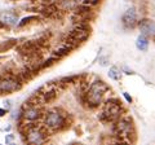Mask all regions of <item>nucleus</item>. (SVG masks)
Instances as JSON below:
<instances>
[{
	"label": "nucleus",
	"mask_w": 155,
	"mask_h": 145,
	"mask_svg": "<svg viewBox=\"0 0 155 145\" xmlns=\"http://www.w3.org/2000/svg\"><path fill=\"white\" fill-rule=\"evenodd\" d=\"M124 109L122 105V101L116 97H111L105 101L102 113L98 115V119L102 123H114L123 115Z\"/></svg>",
	"instance_id": "1"
},
{
	"label": "nucleus",
	"mask_w": 155,
	"mask_h": 145,
	"mask_svg": "<svg viewBox=\"0 0 155 145\" xmlns=\"http://www.w3.org/2000/svg\"><path fill=\"white\" fill-rule=\"evenodd\" d=\"M107 86H106L105 82L102 80H94L92 82V84L89 86L88 91L85 93V101H87V105L89 106L91 109H96L98 108L102 103V99H104V95L105 92L107 91Z\"/></svg>",
	"instance_id": "2"
},
{
	"label": "nucleus",
	"mask_w": 155,
	"mask_h": 145,
	"mask_svg": "<svg viewBox=\"0 0 155 145\" xmlns=\"http://www.w3.org/2000/svg\"><path fill=\"white\" fill-rule=\"evenodd\" d=\"M113 131L116 136L120 137V141H125L124 137H129L130 135H133V120L129 115H122L118 120L114 122Z\"/></svg>",
	"instance_id": "3"
},
{
	"label": "nucleus",
	"mask_w": 155,
	"mask_h": 145,
	"mask_svg": "<svg viewBox=\"0 0 155 145\" xmlns=\"http://www.w3.org/2000/svg\"><path fill=\"white\" fill-rule=\"evenodd\" d=\"M45 127L49 131H58L66 127V118L65 115L58 110H49L44 114V123Z\"/></svg>",
	"instance_id": "4"
},
{
	"label": "nucleus",
	"mask_w": 155,
	"mask_h": 145,
	"mask_svg": "<svg viewBox=\"0 0 155 145\" xmlns=\"http://www.w3.org/2000/svg\"><path fill=\"white\" fill-rule=\"evenodd\" d=\"M23 82L18 79V76L8 75L0 78V95L2 93H12L22 88Z\"/></svg>",
	"instance_id": "5"
},
{
	"label": "nucleus",
	"mask_w": 155,
	"mask_h": 145,
	"mask_svg": "<svg viewBox=\"0 0 155 145\" xmlns=\"http://www.w3.org/2000/svg\"><path fill=\"white\" fill-rule=\"evenodd\" d=\"M22 118L25 122H36L43 117V110L39 105H31V106H22Z\"/></svg>",
	"instance_id": "6"
},
{
	"label": "nucleus",
	"mask_w": 155,
	"mask_h": 145,
	"mask_svg": "<svg viewBox=\"0 0 155 145\" xmlns=\"http://www.w3.org/2000/svg\"><path fill=\"white\" fill-rule=\"evenodd\" d=\"M122 22L123 25L127 29H132L136 26V23H138L137 21V12L134 8H129L124 12L123 17H122Z\"/></svg>",
	"instance_id": "7"
},
{
	"label": "nucleus",
	"mask_w": 155,
	"mask_h": 145,
	"mask_svg": "<svg viewBox=\"0 0 155 145\" xmlns=\"http://www.w3.org/2000/svg\"><path fill=\"white\" fill-rule=\"evenodd\" d=\"M138 29L141 31L142 35L146 36H153L155 35V22L151 20H147V18H143V20L138 21Z\"/></svg>",
	"instance_id": "8"
},
{
	"label": "nucleus",
	"mask_w": 155,
	"mask_h": 145,
	"mask_svg": "<svg viewBox=\"0 0 155 145\" xmlns=\"http://www.w3.org/2000/svg\"><path fill=\"white\" fill-rule=\"evenodd\" d=\"M0 23L4 26H16L18 25V17L13 12H0Z\"/></svg>",
	"instance_id": "9"
},
{
	"label": "nucleus",
	"mask_w": 155,
	"mask_h": 145,
	"mask_svg": "<svg viewBox=\"0 0 155 145\" xmlns=\"http://www.w3.org/2000/svg\"><path fill=\"white\" fill-rule=\"evenodd\" d=\"M72 51V48L69 46V44H66L65 42H62L61 43V46L60 47H57L54 51H53V53H52V56H54L56 59H62V57H65V56H67L69 53Z\"/></svg>",
	"instance_id": "10"
},
{
	"label": "nucleus",
	"mask_w": 155,
	"mask_h": 145,
	"mask_svg": "<svg viewBox=\"0 0 155 145\" xmlns=\"http://www.w3.org/2000/svg\"><path fill=\"white\" fill-rule=\"evenodd\" d=\"M136 47H137V49L140 51H146L147 47H149V39L146 35H140L137 38V40H136Z\"/></svg>",
	"instance_id": "11"
},
{
	"label": "nucleus",
	"mask_w": 155,
	"mask_h": 145,
	"mask_svg": "<svg viewBox=\"0 0 155 145\" xmlns=\"http://www.w3.org/2000/svg\"><path fill=\"white\" fill-rule=\"evenodd\" d=\"M109 76L114 80H120L122 72H120V70L116 66H113V67H110V70H109Z\"/></svg>",
	"instance_id": "12"
},
{
	"label": "nucleus",
	"mask_w": 155,
	"mask_h": 145,
	"mask_svg": "<svg viewBox=\"0 0 155 145\" xmlns=\"http://www.w3.org/2000/svg\"><path fill=\"white\" fill-rule=\"evenodd\" d=\"M34 20H38V16H28V17H25V18H22V20L18 22L17 27H23L25 25H27L28 22H31V21H34Z\"/></svg>",
	"instance_id": "13"
},
{
	"label": "nucleus",
	"mask_w": 155,
	"mask_h": 145,
	"mask_svg": "<svg viewBox=\"0 0 155 145\" xmlns=\"http://www.w3.org/2000/svg\"><path fill=\"white\" fill-rule=\"evenodd\" d=\"M81 3L85 4V5L93 7V5H97L98 3H101V0H81Z\"/></svg>",
	"instance_id": "14"
},
{
	"label": "nucleus",
	"mask_w": 155,
	"mask_h": 145,
	"mask_svg": "<svg viewBox=\"0 0 155 145\" xmlns=\"http://www.w3.org/2000/svg\"><path fill=\"white\" fill-rule=\"evenodd\" d=\"M100 64L102 65V66H106V65H107V59H106V57H104V59H101V60H100Z\"/></svg>",
	"instance_id": "15"
},
{
	"label": "nucleus",
	"mask_w": 155,
	"mask_h": 145,
	"mask_svg": "<svg viewBox=\"0 0 155 145\" xmlns=\"http://www.w3.org/2000/svg\"><path fill=\"white\" fill-rule=\"evenodd\" d=\"M4 108H5L7 110L11 109V101H4Z\"/></svg>",
	"instance_id": "16"
},
{
	"label": "nucleus",
	"mask_w": 155,
	"mask_h": 145,
	"mask_svg": "<svg viewBox=\"0 0 155 145\" xmlns=\"http://www.w3.org/2000/svg\"><path fill=\"white\" fill-rule=\"evenodd\" d=\"M7 112H8V110H7L5 108H4V109H0V118H2V117H4V115L7 114Z\"/></svg>",
	"instance_id": "17"
},
{
	"label": "nucleus",
	"mask_w": 155,
	"mask_h": 145,
	"mask_svg": "<svg viewBox=\"0 0 155 145\" xmlns=\"http://www.w3.org/2000/svg\"><path fill=\"white\" fill-rule=\"evenodd\" d=\"M124 97H125V100H127L128 103H132V97H130V96L127 92H124Z\"/></svg>",
	"instance_id": "18"
},
{
	"label": "nucleus",
	"mask_w": 155,
	"mask_h": 145,
	"mask_svg": "<svg viewBox=\"0 0 155 145\" xmlns=\"http://www.w3.org/2000/svg\"><path fill=\"white\" fill-rule=\"evenodd\" d=\"M13 139H14V136H13V135H8V136H7V139H5V141H7V143H9V141H12Z\"/></svg>",
	"instance_id": "19"
}]
</instances>
